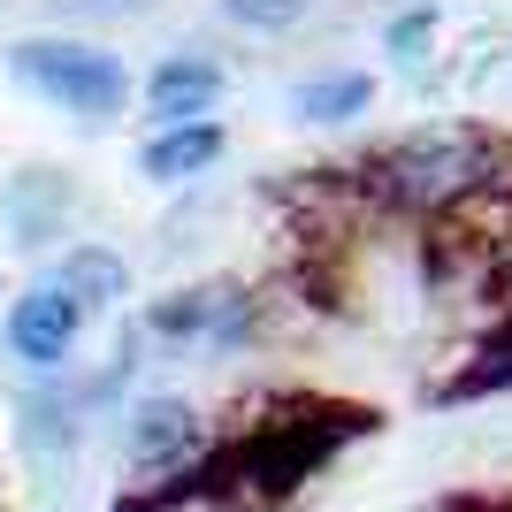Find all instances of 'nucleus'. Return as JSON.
I'll return each instance as SVG.
<instances>
[{
    "mask_svg": "<svg viewBox=\"0 0 512 512\" xmlns=\"http://www.w3.org/2000/svg\"><path fill=\"white\" fill-rule=\"evenodd\" d=\"M512 176V146L482 123H421L406 138L375 146L352 169V192L383 214H413V222H436V214L482 199L490 184Z\"/></svg>",
    "mask_w": 512,
    "mask_h": 512,
    "instance_id": "1",
    "label": "nucleus"
},
{
    "mask_svg": "<svg viewBox=\"0 0 512 512\" xmlns=\"http://www.w3.org/2000/svg\"><path fill=\"white\" fill-rule=\"evenodd\" d=\"M8 77H16L31 100L77 115V123H115L130 107V92H138L123 54H107V46H92V39H54V31L8 46Z\"/></svg>",
    "mask_w": 512,
    "mask_h": 512,
    "instance_id": "2",
    "label": "nucleus"
},
{
    "mask_svg": "<svg viewBox=\"0 0 512 512\" xmlns=\"http://www.w3.org/2000/svg\"><path fill=\"white\" fill-rule=\"evenodd\" d=\"M260 321V299L245 283H192V291H169L153 299L146 329L169 344H245Z\"/></svg>",
    "mask_w": 512,
    "mask_h": 512,
    "instance_id": "3",
    "label": "nucleus"
},
{
    "mask_svg": "<svg viewBox=\"0 0 512 512\" xmlns=\"http://www.w3.org/2000/svg\"><path fill=\"white\" fill-rule=\"evenodd\" d=\"M77 337H85V306L69 299L54 276L8 299V352H16L23 367H39V375L62 367L69 352H77Z\"/></svg>",
    "mask_w": 512,
    "mask_h": 512,
    "instance_id": "4",
    "label": "nucleus"
},
{
    "mask_svg": "<svg viewBox=\"0 0 512 512\" xmlns=\"http://www.w3.org/2000/svg\"><path fill=\"white\" fill-rule=\"evenodd\" d=\"M123 451H130L138 474H161V482H169V474H184L199 451H207V421H199V406H184V398H138Z\"/></svg>",
    "mask_w": 512,
    "mask_h": 512,
    "instance_id": "5",
    "label": "nucleus"
},
{
    "mask_svg": "<svg viewBox=\"0 0 512 512\" xmlns=\"http://www.w3.org/2000/svg\"><path fill=\"white\" fill-rule=\"evenodd\" d=\"M222 92H230V69L214 62V54H161L153 77H146V115H153V130L199 123V115L222 107Z\"/></svg>",
    "mask_w": 512,
    "mask_h": 512,
    "instance_id": "6",
    "label": "nucleus"
},
{
    "mask_svg": "<svg viewBox=\"0 0 512 512\" xmlns=\"http://www.w3.org/2000/svg\"><path fill=\"white\" fill-rule=\"evenodd\" d=\"M222 153H230V130L214 123V115H199V123H161L146 146H138V176H146V184H192Z\"/></svg>",
    "mask_w": 512,
    "mask_h": 512,
    "instance_id": "7",
    "label": "nucleus"
},
{
    "mask_svg": "<svg viewBox=\"0 0 512 512\" xmlns=\"http://www.w3.org/2000/svg\"><path fill=\"white\" fill-rule=\"evenodd\" d=\"M367 107H375V77L367 69H321V77L291 85V115L314 130H344V123H360Z\"/></svg>",
    "mask_w": 512,
    "mask_h": 512,
    "instance_id": "8",
    "label": "nucleus"
},
{
    "mask_svg": "<svg viewBox=\"0 0 512 512\" xmlns=\"http://www.w3.org/2000/svg\"><path fill=\"white\" fill-rule=\"evenodd\" d=\"M54 283H62L85 314H115V306L130 299V260L115 253V245H69L62 268H54Z\"/></svg>",
    "mask_w": 512,
    "mask_h": 512,
    "instance_id": "9",
    "label": "nucleus"
},
{
    "mask_svg": "<svg viewBox=\"0 0 512 512\" xmlns=\"http://www.w3.org/2000/svg\"><path fill=\"white\" fill-rule=\"evenodd\" d=\"M69 214V176L62 169H23L16 184H8V222H16L23 245H39V237H54V222Z\"/></svg>",
    "mask_w": 512,
    "mask_h": 512,
    "instance_id": "10",
    "label": "nucleus"
},
{
    "mask_svg": "<svg viewBox=\"0 0 512 512\" xmlns=\"http://www.w3.org/2000/svg\"><path fill=\"white\" fill-rule=\"evenodd\" d=\"M497 390H512V306H505V321H497L490 337L467 352V367L436 390V406H459V398H497Z\"/></svg>",
    "mask_w": 512,
    "mask_h": 512,
    "instance_id": "11",
    "label": "nucleus"
},
{
    "mask_svg": "<svg viewBox=\"0 0 512 512\" xmlns=\"http://www.w3.org/2000/svg\"><path fill=\"white\" fill-rule=\"evenodd\" d=\"M436 31H444V16H436V8H398V16L383 23V54L398 69H428V54H436Z\"/></svg>",
    "mask_w": 512,
    "mask_h": 512,
    "instance_id": "12",
    "label": "nucleus"
},
{
    "mask_svg": "<svg viewBox=\"0 0 512 512\" xmlns=\"http://www.w3.org/2000/svg\"><path fill=\"white\" fill-rule=\"evenodd\" d=\"M222 16H230L237 31H260V39H276V31H291V23L314 16V0H222Z\"/></svg>",
    "mask_w": 512,
    "mask_h": 512,
    "instance_id": "13",
    "label": "nucleus"
},
{
    "mask_svg": "<svg viewBox=\"0 0 512 512\" xmlns=\"http://www.w3.org/2000/svg\"><path fill=\"white\" fill-rule=\"evenodd\" d=\"M85 8H115V0H85Z\"/></svg>",
    "mask_w": 512,
    "mask_h": 512,
    "instance_id": "14",
    "label": "nucleus"
},
{
    "mask_svg": "<svg viewBox=\"0 0 512 512\" xmlns=\"http://www.w3.org/2000/svg\"><path fill=\"white\" fill-rule=\"evenodd\" d=\"M0 512H8V490H0Z\"/></svg>",
    "mask_w": 512,
    "mask_h": 512,
    "instance_id": "15",
    "label": "nucleus"
},
{
    "mask_svg": "<svg viewBox=\"0 0 512 512\" xmlns=\"http://www.w3.org/2000/svg\"><path fill=\"white\" fill-rule=\"evenodd\" d=\"M0 299H8V283H0Z\"/></svg>",
    "mask_w": 512,
    "mask_h": 512,
    "instance_id": "16",
    "label": "nucleus"
}]
</instances>
